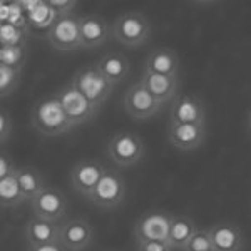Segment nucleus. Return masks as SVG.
<instances>
[{"label":"nucleus","instance_id":"b1692460","mask_svg":"<svg viewBox=\"0 0 251 251\" xmlns=\"http://www.w3.org/2000/svg\"><path fill=\"white\" fill-rule=\"evenodd\" d=\"M27 60V44L24 46H2L0 47V66L22 71Z\"/></svg>","mask_w":251,"mask_h":251},{"label":"nucleus","instance_id":"7ed1b4c3","mask_svg":"<svg viewBox=\"0 0 251 251\" xmlns=\"http://www.w3.org/2000/svg\"><path fill=\"white\" fill-rule=\"evenodd\" d=\"M71 82L86 96V99L92 104L96 111H99L106 104L109 96L114 91V87L100 75V72L94 67V64L79 67L72 75Z\"/></svg>","mask_w":251,"mask_h":251},{"label":"nucleus","instance_id":"412c9836","mask_svg":"<svg viewBox=\"0 0 251 251\" xmlns=\"http://www.w3.org/2000/svg\"><path fill=\"white\" fill-rule=\"evenodd\" d=\"M198 225L191 216L186 214H174L169 228L168 243L174 251H184L186 245L191 241V238L198 233Z\"/></svg>","mask_w":251,"mask_h":251},{"label":"nucleus","instance_id":"f03ea898","mask_svg":"<svg viewBox=\"0 0 251 251\" xmlns=\"http://www.w3.org/2000/svg\"><path fill=\"white\" fill-rule=\"evenodd\" d=\"M112 39L127 49L144 46L151 35V24L141 12H124L111 24Z\"/></svg>","mask_w":251,"mask_h":251},{"label":"nucleus","instance_id":"6e6552de","mask_svg":"<svg viewBox=\"0 0 251 251\" xmlns=\"http://www.w3.org/2000/svg\"><path fill=\"white\" fill-rule=\"evenodd\" d=\"M67 198L60 189L54 186H47L34 200L30 201L32 216L42 218L47 221L62 223L67 218Z\"/></svg>","mask_w":251,"mask_h":251},{"label":"nucleus","instance_id":"4be33fe9","mask_svg":"<svg viewBox=\"0 0 251 251\" xmlns=\"http://www.w3.org/2000/svg\"><path fill=\"white\" fill-rule=\"evenodd\" d=\"M15 176H17L19 186H20V189H22L24 196H25L27 203H30L42 189L47 188L46 181H44V176L40 174L37 168H34V166H19Z\"/></svg>","mask_w":251,"mask_h":251},{"label":"nucleus","instance_id":"423d86ee","mask_svg":"<svg viewBox=\"0 0 251 251\" xmlns=\"http://www.w3.org/2000/svg\"><path fill=\"white\" fill-rule=\"evenodd\" d=\"M126 193H127V186H126L124 177L117 171L107 169V173L102 176L96 189L87 198L92 204L100 209H116L117 206L124 201Z\"/></svg>","mask_w":251,"mask_h":251},{"label":"nucleus","instance_id":"f3484780","mask_svg":"<svg viewBox=\"0 0 251 251\" xmlns=\"http://www.w3.org/2000/svg\"><path fill=\"white\" fill-rule=\"evenodd\" d=\"M94 67L112 87L119 86L131 72V62L121 52H107L94 62Z\"/></svg>","mask_w":251,"mask_h":251},{"label":"nucleus","instance_id":"a878e982","mask_svg":"<svg viewBox=\"0 0 251 251\" xmlns=\"http://www.w3.org/2000/svg\"><path fill=\"white\" fill-rule=\"evenodd\" d=\"M27 29H20L12 24H2L0 25V42L2 46H24L27 44Z\"/></svg>","mask_w":251,"mask_h":251},{"label":"nucleus","instance_id":"1a4fd4ad","mask_svg":"<svg viewBox=\"0 0 251 251\" xmlns=\"http://www.w3.org/2000/svg\"><path fill=\"white\" fill-rule=\"evenodd\" d=\"M123 106L131 119L146 121L154 117L161 111L163 104L157 102L154 97L151 96V92L141 84V80H137V82L131 84L127 87L123 99Z\"/></svg>","mask_w":251,"mask_h":251},{"label":"nucleus","instance_id":"20e7f679","mask_svg":"<svg viewBox=\"0 0 251 251\" xmlns=\"http://www.w3.org/2000/svg\"><path fill=\"white\" fill-rule=\"evenodd\" d=\"M146 154L143 137L131 131H121L111 137L107 144V156L119 168H132Z\"/></svg>","mask_w":251,"mask_h":251},{"label":"nucleus","instance_id":"9d476101","mask_svg":"<svg viewBox=\"0 0 251 251\" xmlns=\"http://www.w3.org/2000/svg\"><path fill=\"white\" fill-rule=\"evenodd\" d=\"M173 216L163 209L144 213L134 225V241H168Z\"/></svg>","mask_w":251,"mask_h":251},{"label":"nucleus","instance_id":"393cba45","mask_svg":"<svg viewBox=\"0 0 251 251\" xmlns=\"http://www.w3.org/2000/svg\"><path fill=\"white\" fill-rule=\"evenodd\" d=\"M20 79H22V71L0 66V96L5 99L10 94H14L20 84Z\"/></svg>","mask_w":251,"mask_h":251},{"label":"nucleus","instance_id":"473e14b6","mask_svg":"<svg viewBox=\"0 0 251 251\" xmlns=\"http://www.w3.org/2000/svg\"><path fill=\"white\" fill-rule=\"evenodd\" d=\"M248 131L251 132V109H250V112H248Z\"/></svg>","mask_w":251,"mask_h":251},{"label":"nucleus","instance_id":"cd10ccee","mask_svg":"<svg viewBox=\"0 0 251 251\" xmlns=\"http://www.w3.org/2000/svg\"><path fill=\"white\" fill-rule=\"evenodd\" d=\"M12 129H14V123H12V117L7 111L0 112V144L5 146L9 143L12 136Z\"/></svg>","mask_w":251,"mask_h":251},{"label":"nucleus","instance_id":"72a5a7b5","mask_svg":"<svg viewBox=\"0 0 251 251\" xmlns=\"http://www.w3.org/2000/svg\"><path fill=\"white\" fill-rule=\"evenodd\" d=\"M100 251H117V250H112V248H104V250H100Z\"/></svg>","mask_w":251,"mask_h":251},{"label":"nucleus","instance_id":"c85d7f7f","mask_svg":"<svg viewBox=\"0 0 251 251\" xmlns=\"http://www.w3.org/2000/svg\"><path fill=\"white\" fill-rule=\"evenodd\" d=\"M47 3L59 17L72 15V10H74L75 5H77V2H72V0H47Z\"/></svg>","mask_w":251,"mask_h":251},{"label":"nucleus","instance_id":"0eeeda50","mask_svg":"<svg viewBox=\"0 0 251 251\" xmlns=\"http://www.w3.org/2000/svg\"><path fill=\"white\" fill-rule=\"evenodd\" d=\"M55 96H57L60 106H62L64 112H66V116L69 117V121H71L74 127H77V126L84 123H89L97 114V111L86 99V96L77 87H74L72 82L60 87L55 92Z\"/></svg>","mask_w":251,"mask_h":251},{"label":"nucleus","instance_id":"7c9ffc66","mask_svg":"<svg viewBox=\"0 0 251 251\" xmlns=\"http://www.w3.org/2000/svg\"><path fill=\"white\" fill-rule=\"evenodd\" d=\"M19 166L12 161L10 154H7V152H2V156H0V179H3V177L7 176H14L15 173H17Z\"/></svg>","mask_w":251,"mask_h":251},{"label":"nucleus","instance_id":"4468645a","mask_svg":"<svg viewBox=\"0 0 251 251\" xmlns=\"http://www.w3.org/2000/svg\"><path fill=\"white\" fill-rule=\"evenodd\" d=\"M169 123L206 124V107L201 97L194 94L177 96L169 111Z\"/></svg>","mask_w":251,"mask_h":251},{"label":"nucleus","instance_id":"f8f14e48","mask_svg":"<svg viewBox=\"0 0 251 251\" xmlns=\"http://www.w3.org/2000/svg\"><path fill=\"white\" fill-rule=\"evenodd\" d=\"M106 173L107 168L100 161L96 159L77 161L71 168V173H69V181H71L72 191H75L80 196L89 198Z\"/></svg>","mask_w":251,"mask_h":251},{"label":"nucleus","instance_id":"2f4dec72","mask_svg":"<svg viewBox=\"0 0 251 251\" xmlns=\"http://www.w3.org/2000/svg\"><path fill=\"white\" fill-rule=\"evenodd\" d=\"M27 251H67L60 243H50V245H39V246H29Z\"/></svg>","mask_w":251,"mask_h":251},{"label":"nucleus","instance_id":"dca6fc26","mask_svg":"<svg viewBox=\"0 0 251 251\" xmlns=\"http://www.w3.org/2000/svg\"><path fill=\"white\" fill-rule=\"evenodd\" d=\"M139 80L159 104L173 102L177 97L179 75L174 77V75H164V74H156V72L143 71Z\"/></svg>","mask_w":251,"mask_h":251},{"label":"nucleus","instance_id":"39448f33","mask_svg":"<svg viewBox=\"0 0 251 251\" xmlns=\"http://www.w3.org/2000/svg\"><path fill=\"white\" fill-rule=\"evenodd\" d=\"M49 46L59 52H74L82 49L79 17L64 15L59 17L52 25H49L46 35Z\"/></svg>","mask_w":251,"mask_h":251},{"label":"nucleus","instance_id":"5701e85b","mask_svg":"<svg viewBox=\"0 0 251 251\" xmlns=\"http://www.w3.org/2000/svg\"><path fill=\"white\" fill-rule=\"evenodd\" d=\"M22 203H27L22 189L19 186L17 176H7L0 179V204L2 208H17Z\"/></svg>","mask_w":251,"mask_h":251},{"label":"nucleus","instance_id":"9b49d317","mask_svg":"<svg viewBox=\"0 0 251 251\" xmlns=\"http://www.w3.org/2000/svg\"><path fill=\"white\" fill-rule=\"evenodd\" d=\"M94 228L82 216L66 218L60 223V245L67 251H86L94 243Z\"/></svg>","mask_w":251,"mask_h":251},{"label":"nucleus","instance_id":"bb28decb","mask_svg":"<svg viewBox=\"0 0 251 251\" xmlns=\"http://www.w3.org/2000/svg\"><path fill=\"white\" fill-rule=\"evenodd\" d=\"M184 251H214L209 229H198V233L191 238V241L186 245Z\"/></svg>","mask_w":251,"mask_h":251},{"label":"nucleus","instance_id":"ddd939ff","mask_svg":"<svg viewBox=\"0 0 251 251\" xmlns=\"http://www.w3.org/2000/svg\"><path fill=\"white\" fill-rule=\"evenodd\" d=\"M206 139V124L169 123L168 141L177 151L189 152L198 149Z\"/></svg>","mask_w":251,"mask_h":251},{"label":"nucleus","instance_id":"a211bd4d","mask_svg":"<svg viewBox=\"0 0 251 251\" xmlns=\"http://www.w3.org/2000/svg\"><path fill=\"white\" fill-rule=\"evenodd\" d=\"M214 251H241L245 236L240 226L231 221H218L209 228Z\"/></svg>","mask_w":251,"mask_h":251},{"label":"nucleus","instance_id":"f257e3e1","mask_svg":"<svg viewBox=\"0 0 251 251\" xmlns=\"http://www.w3.org/2000/svg\"><path fill=\"white\" fill-rule=\"evenodd\" d=\"M30 124L39 134L46 137H57L74 129L55 94L42 97L34 104L30 111Z\"/></svg>","mask_w":251,"mask_h":251},{"label":"nucleus","instance_id":"aec40b11","mask_svg":"<svg viewBox=\"0 0 251 251\" xmlns=\"http://www.w3.org/2000/svg\"><path fill=\"white\" fill-rule=\"evenodd\" d=\"M144 71L177 77V74H179V57L173 49L156 47L146 57Z\"/></svg>","mask_w":251,"mask_h":251},{"label":"nucleus","instance_id":"c756f323","mask_svg":"<svg viewBox=\"0 0 251 251\" xmlns=\"http://www.w3.org/2000/svg\"><path fill=\"white\" fill-rule=\"evenodd\" d=\"M136 251H174L168 241H137Z\"/></svg>","mask_w":251,"mask_h":251},{"label":"nucleus","instance_id":"6ab92c4d","mask_svg":"<svg viewBox=\"0 0 251 251\" xmlns=\"http://www.w3.org/2000/svg\"><path fill=\"white\" fill-rule=\"evenodd\" d=\"M24 236H25L29 246L60 243V223L32 216L24 226Z\"/></svg>","mask_w":251,"mask_h":251},{"label":"nucleus","instance_id":"2eb2a0df","mask_svg":"<svg viewBox=\"0 0 251 251\" xmlns=\"http://www.w3.org/2000/svg\"><path fill=\"white\" fill-rule=\"evenodd\" d=\"M82 49H97L112 37V29L104 17L97 14H87L79 17Z\"/></svg>","mask_w":251,"mask_h":251}]
</instances>
